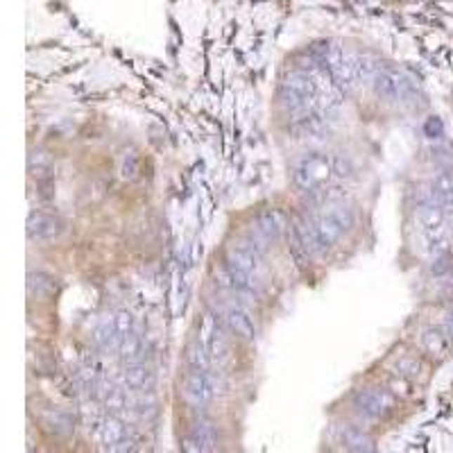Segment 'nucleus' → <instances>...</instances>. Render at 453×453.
<instances>
[{"label":"nucleus","instance_id":"obj_9","mask_svg":"<svg viewBox=\"0 0 453 453\" xmlns=\"http://www.w3.org/2000/svg\"><path fill=\"white\" fill-rule=\"evenodd\" d=\"M284 229H286L284 214L277 211V209L261 211V214L256 216V220H254V231L261 238H265L268 243H272V240H279L281 234H284Z\"/></svg>","mask_w":453,"mask_h":453},{"label":"nucleus","instance_id":"obj_12","mask_svg":"<svg viewBox=\"0 0 453 453\" xmlns=\"http://www.w3.org/2000/svg\"><path fill=\"white\" fill-rule=\"evenodd\" d=\"M125 386L136 392H150L155 388V372L145 362H129L125 369Z\"/></svg>","mask_w":453,"mask_h":453},{"label":"nucleus","instance_id":"obj_16","mask_svg":"<svg viewBox=\"0 0 453 453\" xmlns=\"http://www.w3.org/2000/svg\"><path fill=\"white\" fill-rule=\"evenodd\" d=\"M431 184H433V190H435L438 204L445 209L447 214H453V173H449V170H440Z\"/></svg>","mask_w":453,"mask_h":453},{"label":"nucleus","instance_id":"obj_5","mask_svg":"<svg viewBox=\"0 0 453 453\" xmlns=\"http://www.w3.org/2000/svg\"><path fill=\"white\" fill-rule=\"evenodd\" d=\"M25 231L29 240H55L64 234V220L46 211H29Z\"/></svg>","mask_w":453,"mask_h":453},{"label":"nucleus","instance_id":"obj_21","mask_svg":"<svg viewBox=\"0 0 453 453\" xmlns=\"http://www.w3.org/2000/svg\"><path fill=\"white\" fill-rule=\"evenodd\" d=\"M44 426L50 433H57V435H68L73 431V419L62 410H48L44 415Z\"/></svg>","mask_w":453,"mask_h":453},{"label":"nucleus","instance_id":"obj_14","mask_svg":"<svg viewBox=\"0 0 453 453\" xmlns=\"http://www.w3.org/2000/svg\"><path fill=\"white\" fill-rule=\"evenodd\" d=\"M190 451H216L218 449V433L211 421H197L188 438Z\"/></svg>","mask_w":453,"mask_h":453},{"label":"nucleus","instance_id":"obj_19","mask_svg":"<svg viewBox=\"0 0 453 453\" xmlns=\"http://www.w3.org/2000/svg\"><path fill=\"white\" fill-rule=\"evenodd\" d=\"M186 360H188V365L193 367V369H209V365H211V354H209V349H206V345L202 340H193L188 345V349H186Z\"/></svg>","mask_w":453,"mask_h":453},{"label":"nucleus","instance_id":"obj_10","mask_svg":"<svg viewBox=\"0 0 453 453\" xmlns=\"http://www.w3.org/2000/svg\"><path fill=\"white\" fill-rule=\"evenodd\" d=\"M100 440H103L105 449H109V451L132 449L127 442V428L118 417H107L103 424H100Z\"/></svg>","mask_w":453,"mask_h":453},{"label":"nucleus","instance_id":"obj_17","mask_svg":"<svg viewBox=\"0 0 453 453\" xmlns=\"http://www.w3.org/2000/svg\"><path fill=\"white\" fill-rule=\"evenodd\" d=\"M340 440H342V447L349 449V451H358V453H369V451H374V440H372L367 433H362L360 428L356 426H347V428H342L340 433Z\"/></svg>","mask_w":453,"mask_h":453},{"label":"nucleus","instance_id":"obj_22","mask_svg":"<svg viewBox=\"0 0 453 453\" xmlns=\"http://www.w3.org/2000/svg\"><path fill=\"white\" fill-rule=\"evenodd\" d=\"M120 354H123V358L127 362H140V358H143L145 354V342L140 336H136L134 331L125 338V342L120 345Z\"/></svg>","mask_w":453,"mask_h":453},{"label":"nucleus","instance_id":"obj_7","mask_svg":"<svg viewBox=\"0 0 453 453\" xmlns=\"http://www.w3.org/2000/svg\"><path fill=\"white\" fill-rule=\"evenodd\" d=\"M184 395L195 406H204L216 397V383L211 379L209 369H193L184 379Z\"/></svg>","mask_w":453,"mask_h":453},{"label":"nucleus","instance_id":"obj_3","mask_svg":"<svg viewBox=\"0 0 453 453\" xmlns=\"http://www.w3.org/2000/svg\"><path fill=\"white\" fill-rule=\"evenodd\" d=\"M374 93L383 103H410L417 96V82L399 68H381L374 77Z\"/></svg>","mask_w":453,"mask_h":453},{"label":"nucleus","instance_id":"obj_26","mask_svg":"<svg viewBox=\"0 0 453 453\" xmlns=\"http://www.w3.org/2000/svg\"><path fill=\"white\" fill-rule=\"evenodd\" d=\"M120 175H123V179H136V175H138V157L134 152L125 155L123 166H120Z\"/></svg>","mask_w":453,"mask_h":453},{"label":"nucleus","instance_id":"obj_28","mask_svg":"<svg viewBox=\"0 0 453 453\" xmlns=\"http://www.w3.org/2000/svg\"><path fill=\"white\" fill-rule=\"evenodd\" d=\"M424 129H426L428 138H440L442 136V120L440 118H431Z\"/></svg>","mask_w":453,"mask_h":453},{"label":"nucleus","instance_id":"obj_29","mask_svg":"<svg viewBox=\"0 0 453 453\" xmlns=\"http://www.w3.org/2000/svg\"><path fill=\"white\" fill-rule=\"evenodd\" d=\"M445 329H447V334H449V338H453V310L447 315V320H445Z\"/></svg>","mask_w":453,"mask_h":453},{"label":"nucleus","instance_id":"obj_8","mask_svg":"<svg viewBox=\"0 0 453 453\" xmlns=\"http://www.w3.org/2000/svg\"><path fill=\"white\" fill-rule=\"evenodd\" d=\"M290 132L295 134V138H324L329 134V114L310 109L295 120Z\"/></svg>","mask_w":453,"mask_h":453},{"label":"nucleus","instance_id":"obj_15","mask_svg":"<svg viewBox=\"0 0 453 453\" xmlns=\"http://www.w3.org/2000/svg\"><path fill=\"white\" fill-rule=\"evenodd\" d=\"M445 220H447V211L440 204H428L419 209V223L424 236H433L445 231Z\"/></svg>","mask_w":453,"mask_h":453},{"label":"nucleus","instance_id":"obj_20","mask_svg":"<svg viewBox=\"0 0 453 453\" xmlns=\"http://www.w3.org/2000/svg\"><path fill=\"white\" fill-rule=\"evenodd\" d=\"M27 170L32 177L46 179L53 173V159H50V155L41 152V150H34V152H29V157H27Z\"/></svg>","mask_w":453,"mask_h":453},{"label":"nucleus","instance_id":"obj_27","mask_svg":"<svg viewBox=\"0 0 453 453\" xmlns=\"http://www.w3.org/2000/svg\"><path fill=\"white\" fill-rule=\"evenodd\" d=\"M397 369H399V374L412 376V374H415V372L419 369V362H417V360H410V358H406V360H401V362H399Z\"/></svg>","mask_w":453,"mask_h":453},{"label":"nucleus","instance_id":"obj_11","mask_svg":"<svg viewBox=\"0 0 453 453\" xmlns=\"http://www.w3.org/2000/svg\"><path fill=\"white\" fill-rule=\"evenodd\" d=\"M223 320H225L227 329L231 331V334H236L238 338H243V340L256 338L254 322H251V317L240 306H227L223 310Z\"/></svg>","mask_w":453,"mask_h":453},{"label":"nucleus","instance_id":"obj_18","mask_svg":"<svg viewBox=\"0 0 453 453\" xmlns=\"http://www.w3.org/2000/svg\"><path fill=\"white\" fill-rule=\"evenodd\" d=\"M354 66H356V82H374V77L381 70L379 59L369 55H354Z\"/></svg>","mask_w":453,"mask_h":453},{"label":"nucleus","instance_id":"obj_25","mask_svg":"<svg viewBox=\"0 0 453 453\" xmlns=\"http://www.w3.org/2000/svg\"><path fill=\"white\" fill-rule=\"evenodd\" d=\"M451 268H453V263H451L449 251H447V254H438V256H433V263H431L433 277H445L447 272H451Z\"/></svg>","mask_w":453,"mask_h":453},{"label":"nucleus","instance_id":"obj_24","mask_svg":"<svg viewBox=\"0 0 453 453\" xmlns=\"http://www.w3.org/2000/svg\"><path fill=\"white\" fill-rule=\"evenodd\" d=\"M105 404H107V408L112 410V412H120V410H123V408L127 406L125 392H123V390H118V388L107 390V395H105Z\"/></svg>","mask_w":453,"mask_h":453},{"label":"nucleus","instance_id":"obj_1","mask_svg":"<svg viewBox=\"0 0 453 453\" xmlns=\"http://www.w3.org/2000/svg\"><path fill=\"white\" fill-rule=\"evenodd\" d=\"M331 175H336L334 155L327 152H306L290 168V179H293L295 188L301 190V193L327 186Z\"/></svg>","mask_w":453,"mask_h":453},{"label":"nucleus","instance_id":"obj_4","mask_svg":"<svg viewBox=\"0 0 453 453\" xmlns=\"http://www.w3.org/2000/svg\"><path fill=\"white\" fill-rule=\"evenodd\" d=\"M134 331V317L127 310H118V313L105 317L93 331V340L100 349L105 351H120V345L125 338Z\"/></svg>","mask_w":453,"mask_h":453},{"label":"nucleus","instance_id":"obj_23","mask_svg":"<svg viewBox=\"0 0 453 453\" xmlns=\"http://www.w3.org/2000/svg\"><path fill=\"white\" fill-rule=\"evenodd\" d=\"M424 347L431 351V354H440V351H445L447 342H445V336H442V331L428 329L424 334Z\"/></svg>","mask_w":453,"mask_h":453},{"label":"nucleus","instance_id":"obj_13","mask_svg":"<svg viewBox=\"0 0 453 453\" xmlns=\"http://www.w3.org/2000/svg\"><path fill=\"white\" fill-rule=\"evenodd\" d=\"M25 286H27V295L29 297L44 301V299L55 295L57 281L50 277L48 272H44V270H32V272H27V284Z\"/></svg>","mask_w":453,"mask_h":453},{"label":"nucleus","instance_id":"obj_6","mask_svg":"<svg viewBox=\"0 0 453 453\" xmlns=\"http://www.w3.org/2000/svg\"><path fill=\"white\" fill-rule=\"evenodd\" d=\"M354 406L360 412L362 417L367 419H379L383 417L386 412H390L392 408V397L388 395L386 390H379V388H367V390H360L356 399H354Z\"/></svg>","mask_w":453,"mask_h":453},{"label":"nucleus","instance_id":"obj_2","mask_svg":"<svg viewBox=\"0 0 453 453\" xmlns=\"http://www.w3.org/2000/svg\"><path fill=\"white\" fill-rule=\"evenodd\" d=\"M279 98H281V105L299 116L310 112V109H315L317 84H315L313 75H310L306 68L288 73L284 77V82H281Z\"/></svg>","mask_w":453,"mask_h":453}]
</instances>
